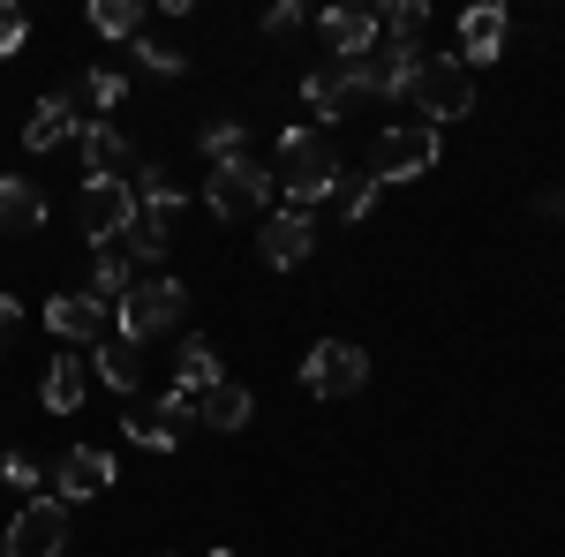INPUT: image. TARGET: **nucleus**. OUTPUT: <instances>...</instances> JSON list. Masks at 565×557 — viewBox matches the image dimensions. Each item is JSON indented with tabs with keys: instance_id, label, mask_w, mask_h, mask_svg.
I'll list each match as a JSON object with an SVG mask.
<instances>
[{
	"instance_id": "obj_25",
	"label": "nucleus",
	"mask_w": 565,
	"mask_h": 557,
	"mask_svg": "<svg viewBox=\"0 0 565 557\" xmlns=\"http://www.w3.org/2000/svg\"><path fill=\"white\" fill-rule=\"evenodd\" d=\"M90 31H98V39H143V8H136V0H90Z\"/></svg>"
},
{
	"instance_id": "obj_2",
	"label": "nucleus",
	"mask_w": 565,
	"mask_h": 557,
	"mask_svg": "<svg viewBox=\"0 0 565 557\" xmlns=\"http://www.w3.org/2000/svg\"><path fill=\"white\" fill-rule=\"evenodd\" d=\"M407 98L423 106V129H437V121H468V106H476V68H468L460 53H423Z\"/></svg>"
},
{
	"instance_id": "obj_14",
	"label": "nucleus",
	"mask_w": 565,
	"mask_h": 557,
	"mask_svg": "<svg viewBox=\"0 0 565 557\" xmlns=\"http://www.w3.org/2000/svg\"><path fill=\"white\" fill-rule=\"evenodd\" d=\"M317 39L332 45V61H348V68H354V61L385 39V31H377V15H370V8H332V15H317Z\"/></svg>"
},
{
	"instance_id": "obj_29",
	"label": "nucleus",
	"mask_w": 565,
	"mask_h": 557,
	"mask_svg": "<svg viewBox=\"0 0 565 557\" xmlns=\"http://www.w3.org/2000/svg\"><path fill=\"white\" fill-rule=\"evenodd\" d=\"M121 429H129V437L143 444V452H174V444H181V429H167L159 415H129Z\"/></svg>"
},
{
	"instance_id": "obj_8",
	"label": "nucleus",
	"mask_w": 565,
	"mask_h": 557,
	"mask_svg": "<svg viewBox=\"0 0 565 557\" xmlns=\"http://www.w3.org/2000/svg\"><path fill=\"white\" fill-rule=\"evenodd\" d=\"M61 543H68V505L61 497H31L23 513L8 519V535H0L8 557H61Z\"/></svg>"
},
{
	"instance_id": "obj_36",
	"label": "nucleus",
	"mask_w": 565,
	"mask_h": 557,
	"mask_svg": "<svg viewBox=\"0 0 565 557\" xmlns=\"http://www.w3.org/2000/svg\"><path fill=\"white\" fill-rule=\"evenodd\" d=\"M15 324H23V301H15V294H0V340H8Z\"/></svg>"
},
{
	"instance_id": "obj_5",
	"label": "nucleus",
	"mask_w": 565,
	"mask_h": 557,
	"mask_svg": "<svg viewBox=\"0 0 565 557\" xmlns=\"http://www.w3.org/2000/svg\"><path fill=\"white\" fill-rule=\"evenodd\" d=\"M370 385V354L348 340H317L302 354V392L309 399H348V392Z\"/></svg>"
},
{
	"instance_id": "obj_38",
	"label": "nucleus",
	"mask_w": 565,
	"mask_h": 557,
	"mask_svg": "<svg viewBox=\"0 0 565 557\" xmlns=\"http://www.w3.org/2000/svg\"><path fill=\"white\" fill-rule=\"evenodd\" d=\"M212 557H234V550H212Z\"/></svg>"
},
{
	"instance_id": "obj_18",
	"label": "nucleus",
	"mask_w": 565,
	"mask_h": 557,
	"mask_svg": "<svg viewBox=\"0 0 565 557\" xmlns=\"http://www.w3.org/2000/svg\"><path fill=\"white\" fill-rule=\"evenodd\" d=\"M68 136H84L76 98H68V90H61V98H39V106H31V121H23V143H31V151H53V143H68Z\"/></svg>"
},
{
	"instance_id": "obj_4",
	"label": "nucleus",
	"mask_w": 565,
	"mask_h": 557,
	"mask_svg": "<svg viewBox=\"0 0 565 557\" xmlns=\"http://www.w3.org/2000/svg\"><path fill=\"white\" fill-rule=\"evenodd\" d=\"M181 279H136L129 294L114 301V317H121V340L129 346H151V340H167L181 324Z\"/></svg>"
},
{
	"instance_id": "obj_15",
	"label": "nucleus",
	"mask_w": 565,
	"mask_h": 557,
	"mask_svg": "<svg viewBox=\"0 0 565 557\" xmlns=\"http://www.w3.org/2000/svg\"><path fill=\"white\" fill-rule=\"evenodd\" d=\"M76 143H84V173H90V181H121V173L136 167V143L114 129V121H84Z\"/></svg>"
},
{
	"instance_id": "obj_3",
	"label": "nucleus",
	"mask_w": 565,
	"mask_h": 557,
	"mask_svg": "<svg viewBox=\"0 0 565 557\" xmlns=\"http://www.w3.org/2000/svg\"><path fill=\"white\" fill-rule=\"evenodd\" d=\"M204 204H212L226 226H242V218H264V204H271V173L242 151V159H218L212 173H204Z\"/></svg>"
},
{
	"instance_id": "obj_28",
	"label": "nucleus",
	"mask_w": 565,
	"mask_h": 557,
	"mask_svg": "<svg viewBox=\"0 0 565 557\" xmlns=\"http://www.w3.org/2000/svg\"><path fill=\"white\" fill-rule=\"evenodd\" d=\"M196 143H204V159H242V121H226V114H218V121H204V136H196Z\"/></svg>"
},
{
	"instance_id": "obj_9",
	"label": "nucleus",
	"mask_w": 565,
	"mask_h": 557,
	"mask_svg": "<svg viewBox=\"0 0 565 557\" xmlns=\"http://www.w3.org/2000/svg\"><path fill=\"white\" fill-rule=\"evenodd\" d=\"M106 324H114V309L90 294V287H84V294H53V301H45V332H53L61 346H98V340H106Z\"/></svg>"
},
{
	"instance_id": "obj_27",
	"label": "nucleus",
	"mask_w": 565,
	"mask_h": 557,
	"mask_svg": "<svg viewBox=\"0 0 565 557\" xmlns=\"http://www.w3.org/2000/svg\"><path fill=\"white\" fill-rule=\"evenodd\" d=\"M114 249H121L129 264H159V257H167V226H159V218H143V212H136V226L121 234V242H114Z\"/></svg>"
},
{
	"instance_id": "obj_10",
	"label": "nucleus",
	"mask_w": 565,
	"mask_h": 557,
	"mask_svg": "<svg viewBox=\"0 0 565 557\" xmlns=\"http://www.w3.org/2000/svg\"><path fill=\"white\" fill-rule=\"evenodd\" d=\"M415 61H423V53H407V45L377 39L362 61H354V90H370V98H407V84H415Z\"/></svg>"
},
{
	"instance_id": "obj_12",
	"label": "nucleus",
	"mask_w": 565,
	"mask_h": 557,
	"mask_svg": "<svg viewBox=\"0 0 565 557\" xmlns=\"http://www.w3.org/2000/svg\"><path fill=\"white\" fill-rule=\"evenodd\" d=\"M45 482H53L61 505H84V497H98V490L114 482V460H106L98 444H76V452H61V468L45 474Z\"/></svg>"
},
{
	"instance_id": "obj_11",
	"label": "nucleus",
	"mask_w": 565,
	"mask_h": 557,
	"mask_svg": "<svg viewBox=\"0 0 565 557\" xmlns=\"http://www.w3.org/2000/svg\"><path fill=\"white\" fill-rule=\"evenodd\" d=\"M257 249H264V264L271 271H295V264L317 249V226H309V212H264V226H257Z\"/></svg>"
},
{
	"instance_id": "obj_33",
	"label": "nucleus",
	"mask_w": 565,
	"mask_h": 557,
	"mask_svg": "<svg viewBox=\"0 0 565 557\" xmlns=\"http://www.w3.org/2000/svg\"><path fill=\"white\" fill-rule=\"evenodd\" d=\"M151 415H159L167 429H181V422H196V399H189V392H167V399H159Z\"/></svg>"
},
{
	"instance_id": "obj_7",
	"label": "nucleus",
	"mask_w": 565,
	"mask_h": 557,
	"mask_svg": "<svg viewBox=\"0 0 565 557\" xmlns=\"http://www.w3.org/2000/svg\"><path fill=\"white\" fill-rule=\"evenodd\" d=\"M437 167V129L423 121H399V129L377 136V159H370V181L385 189V181H423Z\"/></svg>"
},
{
	"instance_id": "obj_37",
	"label": "nucleus",
	"mask_w": 565,
	"mask_h": 557,
	"mask_svg": "<svg viewBox=\"0 0 565 557\" xmlns=\"http://www.w3.org/2000/svg\"><path fill=\"white\" fill-rule=\"evenodd\" d=\"M535 212H543V218H565V189H543V196H535Z\"/></svg>"
},
{
	"instance_id": "obj_16",
	"label": "nucleus",
	"mask_w": 565,
	"mask_h": 557,
	"mask_svg": "<svg viewBox=\"0 0 565 557\" xmlns=\"http://www.w3.org/2000/svg\"><path fill=\"white\" fill-rule=\"evenodd\" d=\"M354 98H362V90H354L348 61H324V68H309V76H302V106L317 114V121H340Z\"/></svg>"
},
{
	"instance_id": "obj_23",
	"label": "nucleus",
	"mask_w": 565,
	"mask_h": 557,
	"mask_svg": "<svg viewBox=\"0 0 565 557\" xmlns=\"http://www.w3.org/2000/svg\"><path fill=\"white\" fill-rule=\"evenodd\" d=\"M121 98H129V76H121V68H90L84 84H76V106H90L98 121L121 114Z\"/></svg>"
},
{
	"instance_id": "obj_22",
	"label": "nucleus",
	"mask_w": 565,
	"mask_h": 557,
	"mask_svg": "<svg viewBox=\"0 0 565 557\" xmlns=\"http://www.w3.org/2000/svg\"><path fill=\"white\" fill-rule=\"evenodd\" d=\"M212 385H218V346L189 332V340H181V354H174V392H189V399H196V392H212Z\"/></svg>"
},
{
	"instance_id": "obj_13",
	"label": "nucleus",
	"mask_w": 565,
	"mask_h": 557,
	"mask_svg": "<svg viewBox=\"0 0 565 557\" xmlns=\"http://www.w3.org/2000/svg\"><path fill=\"white\" fill-rule=\"evenodd\" d=\"M84 392H90V354H68V346H61V354L45 362V377H39V407L45 415H76Z\"/></svg>"
},
{
	"instance_id": "obj_19",
	"label": "nucleus",
	"mask_w": 565,
	"mask_h": 557,
	"mask_svg": "<svg viewBox=\"0 0 565 557\" xmlns=\"http://www.w3.org/2000/svg\"><path fill=\"white\" fill-rule=\"evenodd\" d=\"M90 377H98V385H114V392H136V385H143V346L98 340V346H90Z\"/></svg>"
},
{
	"instance_id": "obj_31",
	"label": "nucleus",
	"mask_w": 565,
	"mask_h": 557,
	"mask_svg": "<svg viewBox=\"0 0 565 557\" xmlns=\"http://www.w3.org/2000/svg\"><path fill=\"white\" fill-rule=\"evenodd\" d=\"M377 196H385V189H377V181H348V189H340V212H348L354 226H362V218L377 212Z\"/></svg>"
},
{
	"instance_id": "obj_24",
	"label": "nucleus",
	"mask_w": 565,
	"mask_h": 557,
	"mask_svg": "<svg viewBox=\"0 0 565 557\" xmlns=\"http://www.w3.org/2000/svg\"><path fill=\"white\" fill-rule=\"evenodd\" d=\"M129 287H136V264L121 257V249H98V257H90V294L106 301V309L129 294Z\"/></svg>"
},
{
	"instance_id": "obj_35",
	"label": "nucleus",
	"mask_w": 565,
	"mask_h": 557,
	"mask_svg": "<svg viewBox=\"0 0 565 557\" xmlns=\"http://www.w3.org/2000/svg\"><path fill=\"white\" fill-rule=\"evenodd\" d=\"M0 482H15V490H39V460L8 452V460H0Z\"/></svg>"
},
{
	"instance_id": "obj_21",
	"label": "nucleus",
	"mask_w": 565,
	"mask_h": 557,
	"mask_svg": "<svg viewBox=\"0 0 565 557\" xmlns=\"http://www.w3.org/2000/svg\"><path fill=\"white\" fill-rule=\"evenodd\" d=\"M39 218H45V196L23 173H0V234H31Z\"/></svg>"
},
{
	"instance_id": "obj_34",
	"label": "nucleus",
	"mask_w": 565,
	"mask_h": 557,
	"mask_svg": "<svg viewBox=\"0 0 565 557\" xmlns=\"http://www.w3.org/2000/svg\"><path fill=\"white\" fill-rule=\"evenodd\" d=\"M287 31H302V8H295V0L264 8V39H287Z\"/></svg>"
},
{
	"instance_id": "obj_20",
	"label": "nucleus",
	"mask_w": 565,
	"mask_h": 557,
	"mask_svg": "<svg viewBox=\"0 0 565 557\" xmlns=\"http://www.w3.org/2000/svg\"><path fill=\"white\" fill-rule=\"evenodd\" d=\"M249 415H257V399H249L242 385H226V377H218L212 392H196V422L204 429H242Z\"/></svg>"
},
{
	"instance_id": "obj_32",
	"label": "nucleus",
	"mask_w": 565,
	"mask_h": 557,
	"mask_svg": "<svg viewBox=\"0 0 565 557\" xmlns=\"http://www.w3.org/2000/svg\"><path fill=\"white\" fill-rule=\"evenodd\" d=\"M23 39H31V15H23L15 0H0V61H8V53H15Z\"/></svg>"
},
{
	"instance_id": "obj_6",
	"label": "nucleus",
	"mask_w": 565,
	"mask_h": 557,
	"mask_svg": "<svg viewBox=\"0 0 565 557\" xmlns=\"http://www.w3.org/2000/svg\"><path fill=\"white\" fill-rule=\"evenodd\" d=\"M76 226H84L90 249H114V242L136 226V189H129V181H84V196H76Z\"/></svg>"
},
{
	"instance_id": "obj_30",
	"label": "nucleus",
	"mask_w": 565,
	"mask_h": 557,
	"mask_svg": "<svg viewBox=\"0 0 565 557\" xmlns=\"http://www.w3.org/2000/svg\"><path fill=\"white\" fill-rule=\"evenodd\" d=\"M136 61L151 76H189V53H174V45H159V39H136Z\"/></svg>"
},
{
	"instance_id": "obj_17",
	"label": "nucleus",
	"mask_w": 565,
	"mask_h": 557,
	"mask_svg": "<svg viewBox=\"0 0 565 557\" xmlns=\"http://www.w3.org/2000/svg\"><path fill=\"white\" fill-rule=\"evenodd\" d=\"M498 53H505V8H498V0H482V8L460 15V61L476 68V61H498Z\"/></svg>"
},
{
	"instance_id": "obj_1",
	"label": "nucleus",
	"mask_w": 565,
	"mask_h": 557,
	"mask_svg": "<svg viewBox=\"0 0 565 557\" xmlns=\"http://www.w3.org/2000/svg\"><path fill=\"white\" fill-rule=\"evenodd\" d=\"M271 189H287L295 212L324 204V196H340V151H332L317 129H287V136H279V151H271Z\"/></svg>"
},
{
	"instance_id": "obj_26",
	"label": "nucleus",
	"mask_w": 565,
	"mask_h": 557,
	"mask_svg": "<svg viewBox=\"0 0 565 557\" xmlns=\"http://www.w3.org/2000/svg\"><path fill=\"white\" fill-rule=\"evenodd\" d=\"M377 31H385L392 45H407V53H415V39L430 31V8H423V0H399V8H385V15H377Z\"/></svg>"
}]
</instances>
